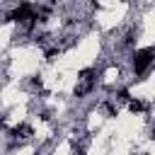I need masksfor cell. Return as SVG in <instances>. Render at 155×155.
<instances>
[{
  "instance_id": "obj_1",
  "label": "cell",
  "mask_w": 155,
  "mask_h": 155,
  "mask_svg": "<svg viewBox=\"0 0 155 155\" xmlns=\"http://www.w3.org/2000/svg\"><path fill=\"white\" fill-rule=\"evenodd\" d=\"M155 63V48H136L133 51V56H131V68H133V73L136 75H143L150 65Z\"/></svg>"
}]
</instances>
